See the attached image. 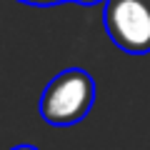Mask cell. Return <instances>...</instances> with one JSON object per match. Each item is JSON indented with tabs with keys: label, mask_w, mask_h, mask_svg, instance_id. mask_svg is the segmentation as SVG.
I'll return each mask as SVG.
<instances>
[{
	"label": "cell",
	"mask_w": 150,
	"mask_h": 150,
	"mask_svg": "<svg viewBox=\"0 0 150 150\" xmlns=\"http://www.w3.org/2000/svg\"><path fill=\"white\" fill-rule=\"evenodd\" d=\"M95 103V80L83 68H68L45 85L40 95V118L53 128L78 125Z\"/></svg>",
	"instance_id": "obj_1"
},
{
	"label": "cell",
	"mask_w": 150,
	"mask_h": 150,
	"mask_svg": "<svg viewBox=\"0 0 150 150\" xmlns=\"http://www.w3.org/2000/svg\"><path fill=\"white\" fill-rule=\"evenodd\" d=\"M103 25L123 53H150V0H105Z\"/></svg>",
	"instance_id": "obj_2"
},
{
	"label": "cell",
	"mask_w": 150,
	"mask_h": 150,
	"mask_svg": "<svg viewBox=\"0 0 150 150\" xmlns=\"http://www.w3.org/2000/svg\"><path fill=\"white\" fill-rule=\"evenodd\" d=\"M18 3H25V5H60V3H78V5H98V3H105V0H18Z\"/></svg>",
	"instance_id": "obj_3"
},
{
	"label": "cell",
	"mask_w": 150,
	"mask_h": 150,
	"mask_svg": "<svg viewBox=\"0 0 150 150\" xmlns=\"http://www.w3.org/2000/svg\"><path fill=\"white\" fill-rule=\"evenodd\" d=\"M10 150H40V148H35V145H15Z\"/></svg>",
	"instance_id": "obj_4"
}]
</instances>
